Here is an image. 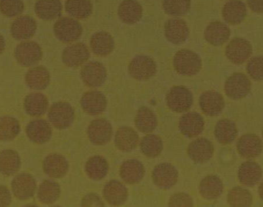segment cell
<instances>
[{
  "instance_id": "46",
  "label": "cell",
  "mask_w": 263,
  "mask_h": 207,
  "mask_svg": "<svg viewBox=\"0 0 263 207\" xmlns=\"http://www.w3.org/2000/svg\"><path fill=\"white\" fill-rule=\"evenodd\" d=\"M247 71L253 79L261 81L263 77V60L261 56L251 59L247 65Z\"/></svg>"
},
{
  "instance_id": "3",
  "label": "cell",
  "mask_w": 263,
  "mask_h": 207,
  "mask_svg": "<svg viewBox=\"0 0 263 207\" xmlns=\"http://www.w3.org/2000/svg\"><path fill=\"white\" fill-rule=\"evenodd\" d=\"M55 35L59 40L69 44L78 40L82 34L80 22L73 18L62 17L54 26Z\"/></svg>"
},
{
  "instance_id": "5",
  "label": "cell",
  "mask_w": 263,
  "mask_h": 207,
  "mask_svg": "<svg viewBox=\"0 0 263 207\" xmlns=\"http://www.w3.org/2000/svg\"><path fill=\"white\" fill-rule=\"evenodd\" d=\"M15 57L23 67H29L37 64L42 58V49L37 43L32 41L20 44L15 49Z\"/></svg>"
},
{
  "instance_id": "44",
  "label": "cell",
  "mask_w": 263,
  "mask_h": 207,
  "mask_svg": "<svg viewBox=\"0 0 263 207\" xmlns=\"http://www.w3.org/2000/svg\"><path fill=\"white\" fill-rule=\"evenodd\" d=\"M191 0H163V8L167 14L181 16L189 12Z\"/></svg>"
},
{
  "instance_id": "11",
  "label": "cell",
  "mask_w": 263,
  "mask_h": 207,
  "mask_svg": "<svg viewBox=\"0 0 263 207\" xmlns=\"http://www.w3.org/2000/svg\"><path fill=\"white\" fill-rule=\"evenodd\" d=\"M87 134L92 143L103 146L109 142L112 136V127L106 119H97L92 121L88 126Z\"/></svg>"
},
{
  "instance_id": "37",
  "label": "cell",
  "mask_w": 263,
  "mask_h": 207,
  "mask_svg": "<svg viewBox=\"0 0 263 207\" xmlns=\"http://www.w3.org/2000/svg\"><path fill=\"white\" fill-rule=\"evenodd\" d=\"M135 124L140 132L149 134L153 132L157 126L156 115L147 107H141L138 111Z\"/></svg>"
},
{
  "instance_id": "17",
  "label": "cell",
  "mask_w": 263,
  "mask_h": 207,
  "mask_svg": "<svg viewBox=\"0 0 263 207\" xmlns=\"http://www.w3.org/2000/svg\"><path fill=\"white\" fill-rule=\"evenodd\" d=\"M37 30V23L28 15L21 16L12 23L11 32L12 37L17 40H26L34 35Z\"/></svg>"
},
{
  "instance_id": "49",
  "label": "cell",
  "mask_w": 263,
  "mask_h": 207,
  "mask_svg": "<svg viewBox=\"0 0 263 207\" xmlns=\"http://www.w3.org/2000/svg\"><path fill=\"white\" fill-rule=\"evenodd\" d=\"M11 202V194L8 187L0 185V207L8 206Z\"/></svg>"
},
{
  "instance_id": "51",
  "label": "cell",
  "mask_w": 263,
  "mask_h": 207,
  "mask_svg": "<svg viewBox=\"0 0 263 207\" xmlns=\"http://www.w3.org/2000/svg\"><path fill=\"white\" fill-rule=\"evenodd\" d=\"M6 47V43L4 38L0 34V54H2L5 51Z\"/></svg>"
},
{
  "instance_id": "7",
  "label": "cell",
  "mask_w": 263,
  "mask_h": 207,
  "mask_svg": "<svg viewBox=\"0 0 263 207\" xmlns=\"http://www.w3.org/2000/svg\"><path fill=\"white\" fill-rule=\"evenodd\" d=\"M251 90V82L246 75L235 73L226 80L224 90L227 96L233 100L245 97Z\"/></svg>"
},
{
  "instance_id": "9",
  "label": "cell",
  "mask_w": 263,
  "mask_h": 207,
  "mask_svg": "<svg viewBox=\"0 0 263 207\" xmlns=\"http://www.w3.org/2000/svg\"><path fill=\"white\" fill-rule=\"evenodd\" d=\"M11 187L15 198L24 200L30 199L34 195L37 183L32 176L28 173H22L13 179Z\"/></svg>"
},
{
  "instance_id": "8",
  "label": "cell",
  "mask_w": 263,
  "mask_h": 207,
  "mask_svg": "<svg viewBox=\"0 0 263 207\" xmlns=\"http://www.w3.org/2000/svg\"><path fill=\"white\" fill-rule=\"evenodd\" d=\"M252 54V45L248 40L241 38L233 39L226 49L227 57L236 65L244 64Z\"/></svg>"
},
{
  "instance_id": "14",
  "label": "cell",
  "mask_w": 263,
  "mask_h": 207,
  "mask_svg": "<svg viewBox=\"0 0 263 207\" xmlns=\"http://www.w3.org/2000/svg\"><path fill=\"white\" fill-rule=\"evenodd\" d=\"M187 152L194 162L203 163L213 157V144L205 138H199L190 143Z\"/></svg>"
},
{
  "instance_id": "22",
  "label": "cell",
  "mask_w": 263,
  "mask_h": 207,
  "mask_svg": "<svg viewBox=\"0 0 263 207\" xmlns=\"http://www.w3.org/2000/svg\"><path fill=\"white\" fill-rule=\"evenodd\" d=\"M26 132L29 139L38 144L47 142L52 136L50 125L43 119L34 120L29 123Z\"/></svg>"
},
{
  "instance_id": "40",
  "label": "cell",
  "mask_w": 263,
  "mask_h": 207,
  "mask_svg": "<svg viewBox=\"0 0 263 207\" xmlns=\"http://www.w3.org/2000/svg\"><path fill=\"white\" fill-rule=\"evenodd\" d=\"M61 193L60 186L57 182L52 180H46L39 187L37 197L42 203L51 204L59 199Z\"/></svg>"
},
{
  "instance_id": "15",
  "label": "cell",
  "mask_w": 263,
  "mask_h": 207,
  "mask_svg": "<svg viewBox=\"0 0 263 207\" xmlns=\"http://www.w3.org/2000/svg\"><path fill=\"white\" fill-rule=\"evenodd\" d=\"M81 105L85 113L91 116H97L106 110L107 100L101 92L90 91L82 97Z\"/></svg>"
},
{
  "instance_id": "10",
  "label": "cell",
  "mask_w": 263,
  "mask_h": 207,
  "mask_svg": "<svg viewBox=\"0 0 263 207\" xmlns=\"http://www.w3.org/2000/svg\"><path fill=\"white\" fill-rule=\"evenodd\" d=\"M81 77L82 81L87 87L90 88L100 87L106 80V68L100 62H89L82 68Z\"/></svg>"
},
{
  "instance_id": "39",
  "label": "cell",
  "mask_w": 263,
  "mask_h": 207,
  "mask_svg": "<svg viewBox=\"0 0 263 207\" xmlns=\"http://www.w3.org/2000/svg\"><path fill=\"white\" fill-rule=\"evenodd\" d=\"M65 10L72 17L84 19L91 14L93 6L90 0H67Z\"/></svg>"
},
{
  "instance_id": "24",
  "label": "cell",
  "mask_w": 263,
  "mask_h": 207,
  "mask_svg": "<svg viewBox=\"0 0 263 207\" xmlns=\"http://www.w3.org/2000/svg\"><path fill=\"white\" fill-rule=\"evenodd\" d=\"M103 196L109 204L114 206L121 205L127 199V189L123 183L118 180H111L104 187Z\"/></svg>"
},
{
  "instance_id": "27",
  "label": "cell",
  "mask_w": 263,
  "mask_h": 207,
  "mask_svg": "<svg viewBox=\"0 0 263 207\" xmlns=\"http://www.w3.org/2000/svg\"><path fill=\"white\" fill-rule=\"evenodd\" d=\"M90 47L95 55L99 57H106L114 51V38L106 32H97L91 38Z\"/></svg>"
},
{
  "instance_id": "38",
  "label": "cell",
  "mask_w": 263,
  "mask_h": 207,
  "mask_svg": "<svg viewBox=\"0 0 263 207\" xmlns=\"http://www.w3.org/2000/svg\"><path fill=\"white\" fill-rule=\"evenodd\" d=\"M85 172L90 179L100 180L104 178L108 172V164L106 159L100 156L91 157L85 164Z\"/></svg>"
},
{
  "instance_id": "6",
  "label": "cell",
  "mask_w": 263,
  "mask_h": 207,
  "mask_svg": "<svg viewBox=\"0 0 263 207\" xmlns=\"http://www.w3.org/2000/svg\"><path fill=\"white\" fill-rule=\"evenodd\" d=\"M157 65L152 58L146 55H138L129 65L130 76L135 79L144 81L149 79L156 74Z\"/></svg>"
},
{
  "instance_id": "45",
  "label": "cell",
  "mask_w": 263,
  "mask_h": 207,
  "mask_svg": "<svg viewBox=\"0 0 263 207\" xmlns=\"http://www.w3.org/2000/svg\"><path fill=\"white\" fill-rule=\"evenodd\" d=\"M24 8L22 0H0V12L8 17L21 15Z\"/></svg>"
},
{
  "instance_id": "41",
  "label": "cell",
  "mask_w": 263,
  "mask_h": 207,
  "mask_svg": "<svg viewBox=\"0 0 263 207\" xmlns=\"http://www.w3.org/2000/svg\"><path fill=\"white\" fill-rule=\"evenodd\" d=\"M21 126L14 117L4 116L0 118V140L11 141L18 135Z\"/></svg>"
},
{
  "instance_id": "12",
  "label": "cell",
  "mask_w": 263,
  "mask_h": 207,
  "mask_svg": "<svg viewBox=\"0 0 263 207\" xmlns=\"http://www.w3.org/2000/svg\"><path fill=\"white\" fill-rule=\"evenodd\" d=\"M153 182L162 189L172 188L178 180V172L172 164L162 163L157 165L153 172Z\"/></svg>"
},
{
  "instance_id": "26",
  "label": "cell",
  "mask_w": 263,
  "mask_h": 207,
  "mask_svg": "<svg viewBox=\"0 0 263 207\" xmlns=\"http://www.w3.org/2000/svg\"><path fill=\"white\" fill-rule=\"evenodd\" d=\"M25 80L29 88L34 90H44L50 81V74L47 69L42 66L32 68L26 73Z\"/></svg>"
},
{
  "instance_id": "29",
  "label": "cell",
  "mask_w": 263,
  "mask_h": 207,
  "mask_svg": "<svg viewBox=\"0 0 263 207\" xmlns=\"http://www.w3.org/2000/svg\"><path fill=\"white\" fill-rule=\"evenodd\" d=\"M247 9L244 3L240 0H231L227 3L222 9V16L230 25L241 24L245 20Z\"/></svg>"
},
{
  "instance_id": "16",
  "label": "cell",
  "mask_w": 263,
  "mask_h": 207,
  "mask_svg": "<svg viewBox=\"0 0 263 207\" xmlns=\"http://www.w3.org/2000/svg\"><path fill=\"white\" fill-rule=\"evenodd\" d=\"M236 147L240 155L246 159L259 156L262 149L260 137L254 134H247L240 137Z\"/></svg>"
},
{
  "instance_id": "23",
  "label": "cell",
  "mask_w": 263,
  "mask_h": 207,
  "mask_svg": "<svg viewBox=\"0 0 263 207\" xmlns=\"http://www.w3.org/2000/svg\"><path fill=\"white\" fill-rule=\"evenodd\" d=\"M139 141L137 133L130 127H121L115 134V146L123 152H130L136 149Z\"/></svg>"
},
{
  "instance_id": "48",
  "label": "cell",
  "mask_w": 263,
  "mask_h": 207,
  "mask_svg": "<svg viewBox=\"0 0 263 207\" xmlns=\"http://www.w3.org/2000/svg\"><path fill=\"white\" fill-rule=\"evenodd\" d=\"M82 206H103V200L96 194L90 193L85 196L82 200Z\"/></svg>"
},
{
  "instance_id": "19",
  "label": "cell",
  "mask_w": 263,
  "mask_h": 207,
  "mask_svg": "<svg viewBox=\"0 0 263 207\" xmlns=\"http://www.w3.org/2000/svg\"><path fill=\"white\" fill-rule=\"evenodd\" d=\"M68 168L67 160L59 154H49L43 162L44 172L51 178L60 179L64 177L68 172Z\"/></svg>"
},
{
  "instance_id": "28",
  "label": "cell",
  "mask_w": 263,
  "mask_h": 207,
  "mask_svg": "<svg viewBox=\"0 0 263 207\" xmlns=\"http://www.w3.org/2000/svg\"><path fill=\"white\" fill-rule=\"evenodd\" d=\"M262 177V170L257 163L248 161L240 166L238 179L242 185L252 187L256 185Z\"/></svg>"
},
{
  "instance_id": "4",
  "label": "cell",
  "mask_w": 263,
  "mask_h": 207,
  "mask_svg": "<svg viewBox=\"0 0 263 207\" xmlns=\"http://www.w3.org/2000/svg\"><path fill=\"white\" fill-rule=\"evenodd\" d=\"M167 107L176 113L189 111L193 103L192 92L182 86L174 87L171 89L166 96Z\"/></svg>"
},
{
  "instance_id": "47",
  "label": "cell",
  "mask_w": 263,
  "mask_h": 207,
  "mask_svg": "<svg viewBox=\"0 0 263 207\" xmlns=\"http://www.w3.org/2000/svg\"><path fill=\"white\" fill-rule=\"evenodd\" d=\"M168 205L174 207L193 206V201L192 197L188 194L178 193L171 196Z\"/></svg>"
},
{
  "instance_id": "42",
  "label": "cell",
  "mask_w": 263,
  "mask_h": 207,
  "mask_svg": "<svg viewBox=\"0 0 263 207\" xmlns=\"http://www.w3.org/2000/svg\"><path fill=\"white\" fill-rule=\"evenodd\" d=\"M163 148L162 139L154 134H149L144 137L140 142L141 152L150 158L159 156L162 152Z\"/></svg>"
},
{
  "instance_id": "43",
  "label": "cell",
  "mask_w": 263,
  "mask_h": 207,
  "mask_svg": "<svg viewBox=\"0 0 263 207\" xmlns=\"http://www.w3.org/2000/svg\"><path fill=\"white\" fill-rule=\"evenodd\" d=\"M228 202L232 206H251L253 202V197L249 190L242 187H236L229 192Z\"/></svg>"
},
{
  "instance_id": "13",
  "label": "cell",
  "mask_w": 263,
  "mask_h": 207,
  "mask_svg": "<svg viewBox=\"0 0 263 207\" xmlns=\"http://www.w3.org/2000/svg\"><path fill=\"white\" fill-rule=\"evenodd\" d=\"M90 56L89 49L82 43L68 46L62 53L64 64L70 68H77L84 64Z\"/></svg>"
},
{
  "instance_id": "20",
  "label": "cell",
  "mask_w": 263,
  "mask_h": 207,
  "mask_svg": "<svg viewBox=\"0 0 263 207\" xmlns=\"http://www.w3.org/2000/svg\"><path fill=\"white\" fill-rule=\"evenodd\" d=\"M164 34L167 40L173 44H183L188 38L189 29L185 21L180 18H172L164 26Z\"/></svg>"
},
{
  "instance_id": "36",
  "label": "cell",
  "mask_w": 263,
  "mask_h": 207,
  "mask_svg": "<svg viewBox=\"0 0 263 207\" xmlns=\"http://www.w3.org/2000/svg\"><path fill=\"white\" fill-rule=\"evenodd\" d=\"M215 135L220 143H231L238 136L237 127L232 120L222 119L216 125Z\"/></svg>"
},
{
  "instance_id": "1",
  "label": "cell",
  "mask_w": 263,
  "mask_h": 207,
  "mask_svg": "<svg viewBox=\"0 0 263 207\" xmlns=\"http://www.w3.org/2000/svg\"><path fill=\"white\" fill-rule=\"evenodd\" d=\"M173 65L177 73L192 76L201 70L202 61L199 56L188 49H182L174 56Z\"/></svg>"
},
{
  "instance_id": "50",
  "label": "cell",
  "mask_w": 263,
  "mask_h": 207,
  "mask_svg": "<svg viewBox=\"0 0 263 207\" xmlns=\"http://www.w3.org/2000/svg\"><path fill=\"white\" fill-rule=\"evenodd\" d=\"M248 5L253 11L262 13L263 9V0H248Z\"/></svg>"
},
{
  "instance_id": "32",
  "label": "cell",
  "mask_w": 263,
  "mask_h": 207,
  "mask_svg": "<svg viewBox=\"0 0 263 207\" xmlns=\"http://www.w3.org/2000/svg\"><path fill=\"white\" fill-rule=\"evenodd\" d=\"M143 8L136 0H124L118 8V15L125 24H136L142 16Z\"/></svg>"
},
{
  "instance_id": "34",
  "label": "cell",
  "mask_w": 263,
  "mask_h": 207,
  "mask_svg": "<svg viewBox=\"0 0 263 207\" xmlns=\"http://www.w3.org/2000/svg\"><path fill=\"white\" fill-rule=\"evenodd\" d=\"M48 100L47 97L40 93L29 94L24 101L25 110L29 116L39 117L48 110Z\"/></svg>"
},
{
  "instance_id": "30",
  "label": "cell",
  "mask_w": 263,
  "mask_h": 207,
  "mask_svg": "<svg viewBox=\"0 0 263 207\" xmlns=\"http://www.w3.org/2000/svg\"><path fill=\"white\" fill-rule=\"evenodd\" d=\"M230 31L228 26L221 22H215L210 24L205 29V40L209 44L218 47L229 40Z\"/></svg>"
},
{
  "instance_id": "21",
  "label": "cell",
  "mask_w": 263,
  "mask_h": 207,
  "mask_svg": "<svg viewBox=\"0 0 263 207\" xmlns=\"http://www.w3.org/2000/svg\"><path fill=\"white\" fill-rule=\"evenodd\" d=\"M204 125L203 117L199 114L192 112L180 118L179 128L184 136L195 137L202 132Z\"/></svg>"
},
{
  "instance_id": "2",
  "label": "cell",
  "mask_w": 263,
  "mask_h": 207,
  "mask_svg": "<svg viewBox=\"0 0 263 207\" xmlns=\"http://www.w3.org/2000/svg\"><path fill=\"white\" fill-rule=\"evenodd\" d=\"M49 122L58 130H64L71 126L74 119V111L67 102L55 103L49 108L48 114Z\"/></svg>"
},
{
  "instance_id": "33",
  "label": "cell",
  "mask_w": 263,
  "mask_h": 207,
  "mask_svg": "<svg viewBox=\"0 0 263 207\" xmlns=\"http://www.w3.org/2000/svg\"><path fill=\"white\" fill-rule=\"evenodd\" d=\"M21 167V159L17 152L12 150H5L0 152V173L6 176H11L18 172Z\"/></svg>"
},
{
  "instance_id": "31",
  "label": "cell",
  "mask_w": 263,
  "mask_h": 207,
  "mask_svg": "<svg viewBox=\"0 0 263 207\" xmlns=\"http://www.w3.org/2000/svg\"><path fill=\"white\" fill-rule=\"evenodd\" d=\"M62 11L60 0H37L35 3V14L44 20H52L59 18Z\"/></svg>"
},
{
  "instance_id": "25",
  "label": "cell",
  "mask_w": 263,
  "mask_h": 207,
  "mask_svg": "<svg viewBox=\"0 0 263 207\" xmlns=\"http://www.w3.org/2000/svg\"><path fill=\"white\" fill-rule=\"evenodd\" d=\"M120 174L124 182L128 184H136L143 179L145 169L140 161L130 159L121 165Z\"/></svg>"
},
{
  "instance_id": "52",
  "label": "cell",
  "mask_w": 263,
  "mask_h": 207,
  "mask_svg": "<svg viewBox=\"0 0 263 207\" xmlns=\"http://www.w3.org/2000/svg\"><path fill=\"white\" fill-rule=\"evenodd\" d=\"M258 193L259 194V196H260V198H262V184H261L260 187H259V190H258Z\"/></svg>"
},
{
  "instance_id": "35",
  "label": "cell",
  "mask_w": 263,
  "mask_h": 207,
  "mask_svg": "<svg viewBox=\"0 0 263 207\" xmlns=\"http://www.w3.org/2000/svg\"><path fill=\"white\" fill-rule=\"evenodd\" d=\"M223 191V183L218 176H206L200 183L199 193L205 199H218L221 196Z\"/></svg>"
},
{
  "instance_id": "18",
  "label": "cell",
  "mask_w": 263,
  "mask_h": 207,
  "mask_svg": "<svg viewBox=\"0 0 263 207\" xmlns=\"http://www.w3.org/2000/svg\"><path fill=\"white\" fill-rule=\"evenodd\" d=\"M199 105L203 113L207 116H216L224 108L225 101L222 95L218 92L208 91L200 96Z\"/></svg>"
}]
</instances>
